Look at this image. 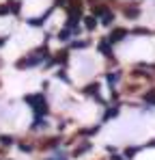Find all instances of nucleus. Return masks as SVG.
Instances as JSON below:
<instances>
[{"mask_svg":"<svg viewBox=\"0 0 155 160\" xmlns=\"http://www.w3.org/2000/svg\"><path fill=\"white\" fill-rule=\"evenodd\" d=\"M26 102L35 108L37 119H41V117H45V115H48V104H45V98H43L41 93H37V95H26Z\"/></svg>","mask_w":155,"mask_h":160,"instance_id":"obj_1","label":"nucleus"},{"mask_svg":"<svg viewBox=\"0 0 155 160\" xmlns=\"http://www.w3.org/2000/svg\"><path fill=\"white\" fill-rule=\"evenodd\" d=\"M125 37H127V30H125V28H114V30L110 32L108 41H110V43H119V41L125 39Z\"/></svg>","mask_w":155,"mask_h":160,"instance_id":"obj_2","label":"nucleus"},{"mask_svg":"<svg viewBox=\"0 0 155 160\" xmlns=\"http://www.w3.org/2000/svg\"><path fill=\"white\" fill-rule=\"evenodd\" d=\"M123 15H125V18H129V20H136V18L140 15L138 4H129V7H125V9H123Z\"/></svg>","mask_w":155,"mask_h":160,"instance_id":"obj_3","label":"nucleus"},{"mask_svg":"<svg viewBox=\"0 0 155 160\" xmlns=\"http://www.w3.org/2000/svg\"><path fill=\"white\" fill-rule=\"evenodd\" d=\"M99 52L106 54V56H112V43H110L108 39H101V41H99Z\"/></svg>","mask_w":155,"mask_h":160,"instance_id":"obj_4","label":"nucleus"},{"mask_svg":"<svg viewBox=\"0 0 155 160\" xmlns=\"http://www.w3.org/2000/svg\"><path fill=\"white\" fill-rule=\"evenodd\" d=\"M97 18L95 15H88V18H84V26H86V30H95L97 28Z\"/></svg>","mask_w":155,"mask_h":160,"instance_id":"obj_5","label":"nucleus"},{"mask_svg":"<svg viewBox=\"0 0 155 160\" xmlns=\"http://www.w3.org/2000/svg\"><path fill=\"white\" fill-rule=\"evenodd\" d=\"M112 22H114V13H112V11H106V13L101 15V24L110 28V24H112Z\"/></svg>","mask_w":155,"mask_h":160,"instance_id":"obj_6","label":"nucleus"},{"mask_svg":"<svg viewBox=\"0 0 155 160\" xmlns=\"http://www.w3.org/2000/svg\"><path fill=\"white\" fill-rule=\"evenodd\" d=\"M67 54H69L67 50H60V52L56 54L52 61H54V63H58V65H65V63H67Z\"/></svg>","mask_w":155,"mask_h":160,"instance_id":"obj_7","label":"nucleus"},{"mask_svg":"<svg viewBox=\"0 0 155 160\" xmlns=\"http://www.w3.org/2000/svg\"><path fill=\"white\" fill-rule=\"evenodd\" d=\"M7 4H9V13H20V7H22L20 0H11V2H7Z\"/></svg>","mask_w":155,"mask_h":160,"instance_id":"obj_8","label":"nucleus"},{"mask_svg":"<svg viewBox=\"0 0 155 160\" xmlns=\"http://www.w3.org/2000/svg\"><path fill=\"white\" fill-rule=\"evenodd\" d=\"M119 115V108H108L106 112H103V121H110V119H114Z\"/></svg>","mask_w":155,"mask_h":160,"instance_id":"obj_9","label":"nucleus"},{"mask_svg":"<svg viewBox=\"0 0 155 160\" xmlns=\"http://www.w3.org/2000/svg\"><path fill=\"white\" fill-rule=\"evenodd\" d=\"M86 46H88V41H71V43H69L71 50H82V48H86Z\"/></svg>","mask_w":155,"mask_h":160,"instance_id":"obj_10","label":"nucleus"},{"mask_svg":"<svg viewBox=\"0 0 155 160\" xmlns=\"http://www.w3.org/2000/svg\"><path fill=\"white\" fill-rule=\"evenodd\" d=\"M99 132V126H93V128H86V130H84V136H95V134Z\"/></svg>","mask_w":155,"mask_h":160,"instance_id":"obj_11","label":"nucleus"},{"mask_svg":"<svg viewBox=\"0 0 155 160\" xmlns=\"http://www.w3.org/2000/svg\"><path fill=\"white\" fill-rule=\"evenodd\" d=\"M106 80H108V84H110V87H114V84H116V80H119V74H108Z\"/></svg>","mask_w":155,"mask_h":160,"instance_id":"obj_12","label":"nucleus"},{"mask_svg":"<svg viewBox=\"0 0 155 160\" xmlns=\"http://www.w3.org/2000/svg\"><path fill=\"white\" fill-rule=\"evenodd\" d=\"M142 98H144V100H147L149 104H155V91H149V93H144Z\"/></svg>","mask_w":155,"mask_h":160,"instance_id":"obj_13","label":"nucleus"},{"mask_svg":"<svg viewBox=\"0 0 155 160\" xmlns=\"http://www.w3.org/2000/svg\"><path fill=\"white\" fill-rule=\"evenodd\" d=\"M88 149H91V145H88V143H84L80 149H76V152H73V156H80V154H84V152H88Z\"/></svg>","mask_w":155,"mask_h":160,"instance_id":"obj_14","label":"nucleus"},{"mask_svg":"<svg viewBox=\"0 0 155 160\" xmlns=\"http://www.w3.org/2000/svg\"><path fill=\"white\" fill-rule=\"evenodd\" d=\"M138 152H140V147H129V149H125V156H127V158H131V156H136Z\"/></svg>","mask_w":155,"mask_h":160,"instance_id":"obj_15","label":"nucleus"},{"mask_svg":"<svg viewBox=\"0 0 155 160\" xmlns=\"http://www.w3.org/2000/svg\"><path fill=\"white\" fill-rule=\"evenodd\" d=\"M67 37H69V28H67V30H60V32H58V39H67Z\"/></svg>","mask_w":155,"mask_h":160,"instance_id":"obj_16","label":"nucleus"},{"mask_svg":"<svg viewBox=\"0 0 155 160\" xmlns=\"http://www.w3.org/2000/svg\"><path fill=\"white\" fill-rule=\"evenodd\" d=\"M9 13V4H0V15H7Z\"/></svg>","mask_w":155,"mask_h":160,"instance_id":"obj_17","label":"nucleus"},{"mask_svg":"<svg viewBox=\"0 0 155 160\" xmlns=\"http://www.w3.org/2000/svg\"><path fill=\"white\" fill-rule=\"evenodd\" d=\"M58 78L65 80V82H69V78H67V74H65V72H58Z\"/></svg>","mask_w":155,"mask_h":160,"instance_id":"obj_18","label":"nucleus"},{"mask_svg":"<svg viewBox=\"0 0 155 160\" xmlns=\"http://www.w3.org/2000/svg\"><path fill=\"white\" fill-rule=\"evenodd\" d=\"M20 149H22V152H30L32 147H30V145H26V143H22V145H20Z\"/></svg>","mask_w":155,"mask_h":160,"instance_id":"obj_19","label":"nucleus"},{"mask_svg":"<svg viewBox=\"0 0 155 160\" xmlns=\"http://www.w3.org/2000/svg\"><path fill=\"white\" fill-rule=\"evenodd\" d=\"M136 32H138V35H149V30H147V28H136Z\"/></svg>","mask_w":155,"mask_h":160,"instance_id":"obj_20","label":"nucleus"},{"mask_svg":"<svg viewBox=\"0 0 155 160\" xmlns=\"http://www.w3.org/2000/svg\"><path fill=\"white\" fill-rule=\"evenodd\" d=\"M91 91H97V84H88L86 87V93H91Z\"/></svg>","mask_w":155,"mask_h":160,"instance_id":"obj_21","label":"nucleus"},{"mask_svg":"<svg viewBox=\"0 0 155 160\" xmlns=\"http://www.w3.org/2000/svg\"><path fill=\"white\" fill-rule=\"evenodd\" d=\"M0 141H2L4 145H11V138H9V136H0Z\"/></svg>","mask_w":155,"mask_h":160,"instance_id":"obj_22","label":"nucleus"},{"mask_svg":"<svg viewBox=\"0 0 155 160\" xmlns=\"http://www.w3.org/2000/svg\"><path fill=\"white\" fill-rule=\"evenodd\" d=\"M147 147H155V138H153V141H149V143H147Z\"/></svg>","mask_w":155,"mask_h":160,"instance_id":"obj_23","label":"nucleus"},{"mask_svg":"<svg viewBox=\"0 0 155 160\" xmlns=\"http://www.w3.org/2000/svg\"><path fill=\"white\" fill-rule=\"evenodd\" d=\"M4 41H7V39H4V37H0V48L4 46Z\"/></svg>","mask_w":155,"mask_h":160,"instance_id":"obj_24","label":"nucleus"},{"mask_svg":"<svg viewBox=\"0 0 155 160\" xmlns=\"http://www.w3.org/2000/svg\"><path fill=\"white\" fill-rule=\"evenodd\" d=\"M65 2H67V0H56V4H65Z\"/></svg>","mask_w":155,"mask_h":160,"instance_id":"obj_25","label":"nucleus"},{"mask_svg":"<svg viewBox=\"0 0 155 160\" xmlns=\"http://www.w3.org/2000/svg\"><path fill=\"white\" fill-rule=\"evenodd\" d=\"M112 156H114V154H112ZM112 160H123V158H119V156H114V158H112Z\"/></svg>","mask_w":155,"mask_h":160,"instance_id":"obj_26","label":"nucleus"}]
</instances>
